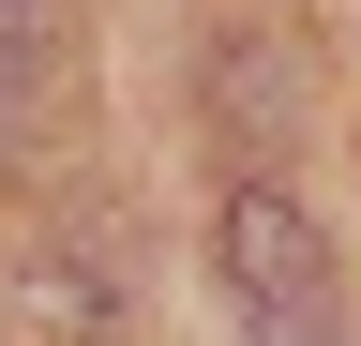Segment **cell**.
Instances as JSON below:
<instances>
[{
    "mask_svg": "<svg viewBox=\"0 0 361 346\" xmlns=\"http://www.w3.org/2000/svg\"><path fill=\"white\" fill-rule=\"evenodd\" d=\"M226 286L256 301L271 346H316V331H331V241L301 226V196H271V181L226 196Z\"/></svg>",
    "mask_w": 361,
    "mask_h": 346,
    "instance_id": "6da1fadb",
    "label": "cell"
},
{
    "mask_svg": "<svg viewBox=\"0 0 361 346\" xmlns=\"http://www.w3.org/2000/svg\"><path fill=\"white\" fill-rule=\"evenodd\" d=\"M45 61H61V16L45 0H0V91H30Z\"/></svg>",
    "mask_w": 361,
    "mask_h": 346,
    "instance_id": "7a4b0ae2",
    "label": "cell"
}]
</instances>
